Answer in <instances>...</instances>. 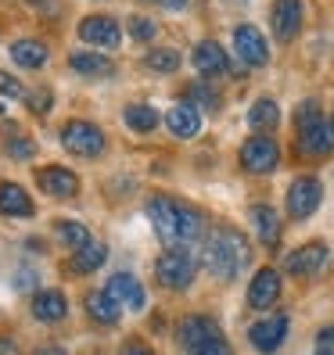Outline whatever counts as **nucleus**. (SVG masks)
<instances>
[{
	"mask_svg": "<svg viewBox=\"0 0 334 355\" xmlns=\"http://www.w3.org/2000/svg\"><path fill=\"white\" fill-rule=\"evenodd\" d=\"M148 219L155 226V234L169 244V248H183V244H194L201 237V216L194 212L191 205H183L176 198H165V194H151L148 198Z\"/></svg>",
	"mask_w": 334,
	"mask_h": 355,
	"instance_id": "nucleus-1",
	"label": "nucleus"
},
{
	"mask_svg": "<svg viewBox=\"0 0 334 355\" xmlns=\"http://www.w3.org/2000/svg\"><path fill=\"white\" fill-rule=\"evenodd\" d=\"M252 259V248L237 234V230H216L212 237L201 244V262L216 280H234Z\"/></svg>",
	"mask_w": 334,
	"mask_h": 355,
	"instance_id": "nucleus-2",
	"label": "nucleus"
},
{
	"mask_svg": "<svg viewBox=\"0 0 334 355\" xmlns=\"http://www.w3.org/2000/svg\"><path fill=\"white\" fill-rule=\"evenodd\" d=\"M61 144H65V151L76 155V158H101L108 140H104V133L94 122L72 119V122H65V130H61Z\"/></svg>",
	"mask_w": 334,
	"mask_h": 355,
	"instance_id": "nucleus-3",
	"label": "nucleus"
},
{
	"mask_svg": "<svg viewBox=\"0 0 334 355\" xmlns=\"http://www.w3.org/2000/svg\"><path fill=\"white\" fill-rule=\"evenodd\" d=\"M194 259L183 252V248H169L158 262H155V277L162 287H169V291H187L194 280Z\"/></svg>",
	"mask_w": 334,
	"mask_h": 355,
	"instance_id": "nucleus-4",
	"label": "nucleus"
},
{
	"mask_svg": "<svg viewBox=\"0 0 334 355\" xmlns=\"http://www.w3.org/2000/svg\"><path fill=\"white\" fill-rule=\"evenodd\" d=\"M277 162H281V148H277V144L269 140L266 133H256V137H248V140L241 144V169H244V173L266 176V173L277 169Z\"/></svg>",
	"mask_w": 334,
	"mask_h": 355,
	"instance_id": "nucleus-5",
	"label": "nucleus"
},
{
	"mask_svg": "<svg viewBox=\"0 0 334 355\" xmlns=\"http://www.w3.org/2000/svg\"><path fill=\"white\" fill-rule=\"evenodd\" d=\"M327 266H331V248L320 244V241H309V244L295 248V252L284 259V269H287V273H291V277H302V280L320 277Z\"/></svg>",
	"mask_w": 334,
	"mask_h": 355,
	"instance_id": "nucleus-6",
	"label": "nucleus"
},
{
	"mask_svg": "<svg viewBox=\"0 0 334 355\" xmlns=\"http://www.w3.org/2000/svg\"><path fill=\"white\" fill-rule=\"evenodd\" d=\"M324 201V187L317 176H299L287 187V216L291 219H309Z\"/></svg>",
	"mask_w": 334,
	"mask_h": 355,
	"instance_id": "nucleus-7",
	"label": "nucleus"
},
{
	"mask_svg": "<svg viewBox=\"0 0 334 355\" xmlns=\"http://www.w3.org/2000/svg\"><path fill=\"white\" fill-rule=\"evenodd\" d=\"M76 33H79L83 44H90V47H97V51H115L119 40H122L119 22H115V18H108V15H87V18L76 26Z\"/></svg>",
	"mask_w": 334,
	"mask_h": 355,
	"instance_id": "nucleus-8",
	"label": "nucleus"
},
{
	"mask_svg": "<svg viewBox=\"0 0 334 355\" xmlns=\"http://www.w3.org/2000/svg\"><path fill=\"white\" fill-rule=\"evenodd\" d=\"M234 51L244 61L248 69H262L269 61V47H266V36L256 26H237L234 29Z\"/></svg>",
	"mask_w": 334,
	"mask_h": 355,
	"instance_id": "nucleus-9",
	"label": "nucleus"
},
{
	"mask_svg": "<svg viewBox=\"0 0 334 355\" xmlns=\"http://www.w3.org/2000/svg\"><path fill=\"white\" fill-rule=\"evenodd\" d=\"M284 338H287V316H266L248 330V341H252L256 352H277Z\"/></svg>",
	"mask_w": 334,
	"mask_h": 355,
	"instance_id": "nucleus-10",
	"label": "nucleus"
},
{
	"mask_svg": "<svg viewBox=\"0 0 334 355\" xmlns=\"http://www.w3.org/2000/svg\"><path fill=\"white\" fill-rule=\"evenodd\" d=\"M269 22H274V36L281 40V44L295 40L299 29H302V0H274Z\"/></svg>",
	"mask_w": 334,
	"mask_h": 355,
	"instance_id": "nucleus-11",
	"label": "nucleus"
},
{
	"mask_svg": "<svg viewBox=\"0 0 334 355\" xmlns=\"http://www.w3.org/2000/svg\"><path fill=\"white\" fill-rule=\"evenodd\" d=\"M36 183H40V191L51 194V198H72L79 191V180L72 169H65V165H47V169H40L36 173Z\"/></svg>",
	"mask_w": 334,
	"mask_h": 355,
	"instance_id": "nucleus-12",
	"label": "nucleus"
},
{
	"mask_svg": "<svg viewBox=\"0 0 334 355\" xmlns=\"http://www.w3.org/2000/svg\"><path fill=\"white\" fill-rule=\"evenodd\" d=\"M176 338H180V345H183L187 352H198L201 345L223 338V334H219V327L208 320V316H187V320L180 323V330H176Z\"/></svg>",
	"mask_w": 334,
	"mask_h": 355,
	"instance_id": "nucleus-13",
	"label": "nucleus"
},
{
	"mask_svg": "<svg viewBox=\"0 0 334 355\" xmlns=\"http://www.w3.org/2000/svg\"><path fill=\"white\" fill-rule=\"evenodd\" d=\"M162 122L169 126V133L173 137H180V140H191V137H198L201 133V112L194 108V104H173L169 112L162 115Z\"/></svg>",
	"mask_w": 334,
	"mask_h": 355,
	"instance_id": "nucleus-14",
	"label": "nucleus"
},
{
	"mask_svg": "<svg viewBox=\"0 0 334 355\" xmlns=\"http://www.w3.org/2000/svg\"><path fill=\"white\" fill-rule=\"evenodd\" d=\"M299 151L312 155V158H324L334 151V119H320L317 126H309L299 133Z\"/></svg>",
	"mask_w": 334,
	"mask_h": 355,
	"instance_id": "nucleus-15",
	"label": "nucleus"
},
{
	"mask_svg": "<svg viewBox=\"0 0 334 355\" xmlns=\"http://www.w3.org/2000/svg\"><path fill=\"white\" fill-rule=\"evenodd\" d=\"M281 298V277L277 269H259V273L252 277V284H248V305L252 309H269Z\"/></svg>",
	"mask_w": 334,
	"mask_h": 355,
	"instance_id": "nucleus-16",
	"label": "nucleus"
},
{
	"mask_svg": "<svg viewBox=\"0 0 334 355\" xmlns=\"http://www.w3.org/2000/svg\"><path fill=\"white\" fill-rule=\"evenodd\" d=\"M191 61H194V69L201 76H223L226 69H231V58H226V51L216 44V40H201V44L191 51Z\"/></svg>",
	"mask_w": 334,
	"mask_h": 355,
	"instance_id": "nucleus-17",
	"label": "nucleus"
},
{
	"mask_svg": "<svg viewBox=\"0 0 334 355\" xmlns=\"http://www.w3.org/2000/svg\"><path fill=\"white\" fill-rule=\"evenodd\" d=\"M104 291L119 302V305H126V309H133V312H140L144 309V287H140V280L137 277H130V273H115V277H108V284H104Z\"/></svg>",
	"mask_w": 334,
	"mask_h": 355,
	"instance_id": "nucleus-18",
	"label": "nucleus"
},
{
	"mask_svg": "<svg viewBox=\"0 0 334 355\" xmlns=\"http://www.w3.org/2000/svg\"><path fill=\"white\" fill-rule=\"evenodd\" d=\"M36 208H33V198L26 187H18V183H0V216H11V219H26L33 216Z\"/></svg>",
	"mask_w": 334,
	"mask_h": 355,
	"instance_id": "nucleus-19",
	"label": "nucleus"
},
{
	"mask_svg": "<svg viewBox=\"0 0 334 355\" xmlns=\"http://www.w3.org/2000/svg\"><path fill=\"white\" fill-rule=\"evenodd\" d=\"M33 316L40 323H61L69 316V302L61 291H36L33 295Z\"/></svg>",
	"mask_w": 334,
	"mask_h": 355,
	"instance_id": "nucleus-20",
	"label": "nucleus"
},
{
	"mask_svg": "<svg viewBox=\"0 0 334 355\" xmlns=\"http://www.w3.org/2000/svg\"><path fill=\"white\" fill-rule=\"evenodd\" d=\"M87 312H90V320L101 323V327H115L119 316H122V305L108 295V291H90L87 295Z\"/></svg>",
	"mask_w": 334,
	"mask_h": 355,
	"instance_id": "nucleus-21",
	"label": "nucleus"
},
{
	"mask_svg": "<svg viewBox=\"0 0 334 355\" xmlns=\"http://www.w3.org/2000/svg\"><path fill=\"white\" fill-rule=\"evenodd\" d=\"M252 226H256V237H259L266 248H277L281 216L274 212V208H269V205H252Z\"/></svg>",
	"mask_w": 334,
	"mask_h": 355,
	"instance_id": "nucleus-22",
	"label": "nucleus"
},
{
	"mask_svg": "<svg viewBox=\"0 0 334 355\" xmlns=\"http://www.w3.org/2000/svg\"><path fill=\"white\" fill-rule=\"evenodd\" d=\"M104 255H108V248H104L101 241H87L83 248L72 252L69 269H72V273H94L97 266H104Z\"/></svg>",
	"mask_w": 334,
	"mask_h": 355,
	"instance_id": "nucleus-23",
	"label": "nucleus"
},
{
	"mask_svg": "<svg viewBox=\"0 0 334 355\" xmlns=\"http://www.w3.org/2000/svg\"><path fill=\"white\" fill-rule=\"evenodd\" d=\"M11 61L22 69H44L47 65V47L40 40H18L11 44Z\"/></svg>",
	"mask_w": 334,
	"mask_h": 355,
	"instance_id": "nucleus-24",
	"label": "nucleus"
},
{
	"mask_svg": "<svg viewBox=\"0 0 334 355\" xmlns=\"http://www.w3.org/2000/svg\"><path fill=\"white\" fill-rule=\"evenodd\" d=\"M248 126L259 130V133H269L274 126H281V108H277V101H269V97L256 101L252 108H248Z\"/></svg>",
	"mask_w": 334,
	"mask_h": 355,
	"instance_id": "nucleus-25",
	"label": "nucleus"
},
{
	"mask_svg": "<svg viewBox=\"0 0 334 355\" xmlns=\"http://www.w3.org/2000/svg\"><path fill=\"white\" fill-rule=\"evenodd\" d=\"M122 119H126V126L133 133H151L158 122H162V115L151 108V104H130V108L122 112Z\"/></svg>",
	"mask_w": 334,
	"mask_h": 355,
	"instance_id": "nucleus-26",
	"label": "nucleus"
},
{
	"mask_svg": "<svg viewBox=\"0 0 334 355\" xmlns=\"http://www.w3.org/2000/svg\"><path fill=\"white\" fill-rule=\"evenodd\" d=\"M69 65L79 72V76H108L112 72V61L104 54H94V51H76L69 58Z\"/></svg>",
	"mask_w": 334,
	"mask_h": 355,
	"instance_id": "nucleus-27",
	"label": "nucleus"
},
{
	"mask_svg": "<svg viewBox=\"0 0 334 355\" xmlns=\"http://www.w3.org/2000/svg\"><path fill=\"white\" fill-rule=\"evenodd\" d=\"M54 237L65 244V248H72V252H76V248H83L87 241H94L90 230L83 226V223H72V219H58V223H54Z\"/></svg>",
	"mask_w": 334,
	"mask_h": 355,
	"instance_id": "nucleus-28",
	"label": "nucleus"
},
{
	"mask_svg": "<svg viewBox=\"0 0 334 355\" xmlns=\"http://www.w3.org/2000/svg\"><path fill=\"white\" fill-rule=\"evenodd\" d=\"M144 65L155 69V72H176L180 69V54L169 51V47H158V51H151L148 58H144Z\"/></svg>",
	"mask_w": 334,
	"mask_h": 355,
	"instance_id": "nucleus-29",
	"label": "nucleus"
},
{
	"mask_svg": "<svg viewBox=\"0 0 334 355\" xmlns=\"http://www.w3.org/2000/svg\"><path fill=\"white\" fill-rule=\"evenodd\" d=\"M187 94V104H201V108H219V97H216V90L212 87H205V83H191V87L183 90Z\"/></svg>",
	"mask_w": 334,
	"mask_h": 355,
	"instance_id": "nucleus-30",
	"label": "nucleus"
},
{
	"mask_svg": "<svg viewBox=\"0 0 334 355\" xmlns=\"http://www.w3.org/2000/svg\"><path fill=\"white\" fill-rule=\"evenodd\" d=\"M320 119H324V112H320V104H317V101H302L299 108H295V126H299V133L309 130V126H317Z\"/></svg>",
	"mask_w": 334,
	"mask_h": 355,
	"instance_id": "nucleus-31",
	"label": "nucleus"
},
{
	"mask_svg": "<svg viewBox=\"0 0 334 355\" xmlns=\"http://www.w3.org/2000/svg\"><path fill=\"white\" fill-rule=\"evenodd\" d=\"M130 36L137 40V44H151V40L158 36V26L151 22V18H144V15H133L130 18Z\"/></svg>",
	"mask_w": 334,
	"mask_h": 355,
	"instance_id": "nucleus-32",
	"label": "nucleus"
},
{
	"mask_svg": "<svg viewBox=\"0 0 334 355\" xmlns=\"http://www.w3.org/2000/svg\"><path fill=\"white\" fill-rule=\"evenodd\" d=\"M4 148H8V155H11L15 162H26V158H33V155H36V144H33L29 137H11V140L4 144Z\"/></svg>",
	"mask_w": 334,
	"mask_h": 355,
	"instance_id": "nucleus-33",
	"label": "nucleus"
},
{
	"mask_svg": "<svg viewBox=\"0 0 334 355\" xmlns=\"http://www.w3.org/2000/svg\"><path fill=\"white\" fill-rule=\"evenodd\" d=\"M26 104H29L36 115H44V112H51L54 94H51V90H33V94H26Z\"/></svg>",
	"mask_w": 334,
	"mask_h": 355,
	"instance_id": "nucleus-34",
	"label": "nucleus"
},
{
	"mask_svg": "<svg viewBox=\"0 0 334 355\" xmlns=\"http://www.w3.org/2000/svg\"><path fill=\"white\" fill-rule=\"evenodd\" d=\"M0 94L4 97H11V101H18V97H26V90H22V83H18L11 72H0Z\"/></svg>",
	"mask_w": 334,
	"mask_h": 355,
	"instance_id": "nucleus-35",
	"label": "nucleus"
},
{
	"mask_svg": "<svg viewBox=\"0 0 334 355\" xmlns=\"http://www.w3.org/2000/svg\"><path fill=\"white\" fill-rule=\"evenodd\" d=\"M317 355H334V323L317 334Z\"/></svg>",
	"mask_w": 334,
	"mask_h": 355,
	"instance_id": "nucleus-36",
	"label": "nucleus"
},
{
	"mask_svg": "<svg viewBox=\"0 0 334 355\" xmlns=\"http://www.w3.org/2000/svg\"><path fill=\"white\" fill-rule=\"evenodd\" d=\"M194 355H234V352H231V345H226L223 338H216V341H208V345H201V348H198Z\"/></svg>",
	"mask_w": 334,
	"mask_h": 355,
	"instance_id": "nucleus-37",
	"label": "nucleus"
},
{
	"mask_svg": "<svg viewBox=\"0 0 334 355\" xmlns=\"http://www.w3.org/2000/svg\"><path fill=\"white\" fill-rule=\"evenodd\" d=\"M122 355H155L148 345H126V348H122Z\"/></svg>",
	"mask_w": 334,
	"mask_h": 355,
	"instance_id": "nucleus-38",
	"label": "nucleus"
},
{
	"mask_svg": "<svg viewBox=\"0 0 334 355\" xmlns=\"http://www.w3.org/2000/svg\"><path fill=\"white\" fill-rule=\"evenodd\" d=\"M158 4H162L165 11H183L187 4H191V0H158Z\"/></svg>",
	"mask_w": 334,
	"mask_h": 355,
	"instance_id": "nucleus-39",
	"label": "nucleus"
},
{
	"mask_svg": "<svg viewBox=\"0 0 334 355\" xmlns=\"http://www.w3.org/2000/svg\"><path fill=\"white\" fill-rule=\"evenodd\" d=\"M26 4H29V8H40V11H54V8H58L54 0H26Z\"/></svg>",
	"mask_w": 334,
	"mask_h": 355,
	"instance_id": "nucleus-40",
	"label": "nucleus"
},
{
	"mask_svg": "<svg viewBox=\"0 0 334 355\" xmlns=\"http://www.w3.org/2000/svg\"><path fill=\"white\" fill-rule=\"evenodd\" d=\"M36 355H65V348H51V345H44V348H36Z\"/></svg>",
	"mask_w": 334,
	"mask_h": 355,
	"instance_id": "nucleus-41",
	"label": "nucleus"
}]
</instances>
